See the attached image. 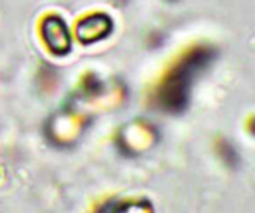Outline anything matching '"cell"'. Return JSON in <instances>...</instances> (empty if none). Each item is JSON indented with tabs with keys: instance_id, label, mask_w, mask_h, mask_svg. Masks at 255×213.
Instances as JSON below:
<instances>
[{
	"instance_id": "obj_1",
	"label": "cell",
	"mask_w": 255,
	"mask_h": 213,
	"mask_svg": "<svg viewBox=\"0 0 255 213\" xmlns=\"http://www.w3.org/2000/svg\"><path fill=\"white\" fill-rule=\"evenodd\" d=\"M212 59V52L207 49L196 50L191 56H188L174 73L167 78L165 85L160 90V103L168 111H179L188 103V94L191 89V82L200 73L202 68L207 66Z\"/></svg>"
},
{
	"instance_id": "obj_2",
	"label": "cell",
	"mask_w": 255,
	"mask_h": 213,
	"mask_svg": "<svg viewBox=\"0 0 255 213\" xmlns=\"http://www.w3.org/2000/svg\"><path fill=\"white\" fill-rule=\"evenodd\" d=\"M42 37L56 56H64L71 50V33L66 23L57 16H49L42 23Z\"/></svg>"
},
{
	"instance_id": "obj_3",
	"label": "cell",
	"mask_w": 255,
	"mask_h": 213,
	"mask_svg": "<svg viewBox=\"0 0 255 213\" xmlns=\"http://www.w3.org/2000/svg\"><path fill=\"white\" fill-rule=\"evenodd\" d=\"M113 30V21L106 14H92L77 24V37L82 43H94L106 38Z\"/></svg>"
}]
</instances>
